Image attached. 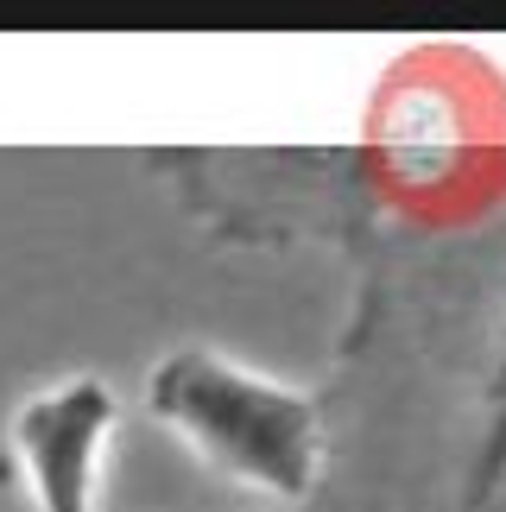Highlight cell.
<instances>
[{"label":"cell","instance_id":"6da1fadb","mask_svg":"<svg viewBox=\"0 0 506 512\" xmlns=\"http://www.w3.org/2000/svg\"><path fill=\"white\" fill-rule=\"evenodd\" d=\"M146 411L216 475L272 500H310L329 468L323 405L298 386L228 361L222 348H171L146 380Z\"/></svg>","mask_w":506,"mask_h":512},{"label":"cell","instance_id":"7a4b0ae2","mask_svg":"<svg viewBox=\"0 0 506 512\" xmlns=\"http://www.w3.org/2000/svg\"><path fill=\"white\" fill-rule=\"evenodd\" d=\"M108 430H114V392L95 373H76V380L19 405L13 462L26 475L38 512H95Z\"/></svg>","mask_w":506,"mask_h":512},{"label":"cell","instance_id":"3957f363","mask_svg":"<svg viewBox=\"0 0 506 512\" xmlns=\"http://www.w3.org/2000/svg\"><path fill=\"white\" fill-rule=\"evenodd\" d=\"M462 443L450 506L443 512H506V272H500V304L494 323L481 329V354L469 373V399H462Z\"/></svg>","mask_w":506,"mask_h":512}]
</instances>
